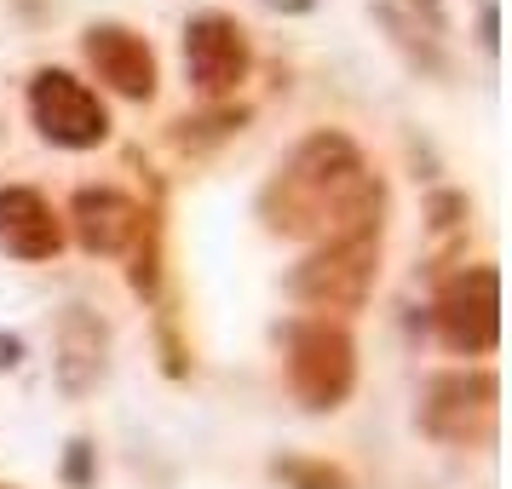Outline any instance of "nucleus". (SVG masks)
Returning <instances> with one entry per match:
<instances>
[{
  "mask_svg": "<svg viewBox=\"0 0 512 489\" xmlns=\"http://www.w3.org/2000/svg\"><path fill=\"white\" fill-rule=\"evenodd\" d=\"M386 190L369 173L363 150L346 133H311L294 144V156L265 179L259 190V219L271 236L294 242H346V236L380 231Z\"/></svg>",
  "mask_w": 512,
  "mask_h": 489,
  "instance_id": "obj_1",
  "label": "nucleus"
},
{
  "mask_svg": "<svg viewBox=\"0 0 512 489\" xmlns=\"http://www.w3.org/2000/svg\"><path fill=\"white\" fill-rule=\"evenodd\" d=\"M374 277H380V231H363L311 248L288 271V294L311 311H357L374 294Z\"/></svg>",
  "mask_w": 512,
  "mask_h": 489,
  "instance_id": "obj_2",
  "label": "nucleus"
},
{
  "mask_svg": "<svg viewBox=\"0 0 512 489\" xmlns=\"http://www.w3.org/2000/svg\"><path fill=\"white\" fill-rule=\"evenodd\" d=\"M288 386L305 409H340L357 386V346L340 323L328 317H300L288 328Z\"/></svg>",
  "mask_w": 512,
  "mask_h": 489,
  "instance_id": "obj_3",
  "label": "nucleus"
},
{
  "mask_svg": "<svg viewBox=\"0 0 512 489\" xmlns=\"http://www.w3.org/2000/svg\"><path fill=\"white\" fill-rule=\"evenodd\" d=\"M495 409H501V380L489 369L432 374L426 392H420V426L449 449L495 443Z\"/></svg>",
  "mask_w": 512,
  "mask_h": 489,
  "instance_id": "obj_4",
  "label": "nucleus"
},
{
  "mask_svg": "<svg viewBox=\"0 0 512 489\" xmlns=\"http://www.w3.org/2000/svg\"><path fill=\"white\" fill-rule=\"evenodd\" d=\"M438 340L455 357H484L501 346V271L495 265H466L438 288L432 300Z\"/></svg>",
  "mask_w": 512,
  "mask_h": 489,
  "instance_id": "obj_5",
  "label": "nucleus"
},
{
  "mask_svg": "<svg viewBox=\"0 0 512 489\" xmlns=\"http://www.w3.org/2000/svg\"><path fill=\"white\" fill-rule=\"evenodd\" d=\"M29 116L41 127V139L64 144V150H93L110 139V110L104 98L75 81L70 70H35L29 81Z\"/></svg>",
  "mask_w": 512,
  "mask_h": 489,
  "instance_id": "obj_6",
  "label": "nucleus"
},
{
  "mask_svg": "<svg viewBox=\"0 0 512 489\" xmlns=\"http://www.w3.org/2000/svg\"><path fill=\"white\" fill-rule=\"evenodd\" d=\"M248 70H254V47L231 12H196L185 24V75L202 98H231Z\"/></svg>",
  "mask_w": 512,
  "mask_h": 489,
  "instance_id": "obj_7",
  "label": "nucleus"
},
{
  "mask_svg": "<svg viewBox=\"0 0 512 489\" xmlns=\"http://www.w3.org/2000/svg\"><path fill=\"white\" fill-rule=\"evenodd\" d=\"M81 52H87L93 75L116 98H133V104H150V98H156V81H162V75H156V52H150V41H144L139 29L93 24L81 35Z\"/></svg>",
  "mask_w": 512,
  "mask_h": 489,
  "instance_id": "obj_8",
  "label": "nucleus"
},
{
  "mask_svg": "<svg viewBox=\"0 0 512 489\" xmlns=\"http://www.w3.org/2000/svg\"><path fill=\"white\" fill-rule=\"evenodd\" d=\"M144 225H150V213L110 185L75 190V202H70V231L87 254H127V248H139Z\"/></svg>",
  "mask_w": 512,
  "mask_h": 489,
  "instance_id": "obj_9",
  "label": "nucleus"
},
{
  "mask_svg": "<svg viewBox=\"0 0 512 489\" xmlns=\"http://www.w3.org/2000/svg\"><path fill=\"white\" fill-rule=\"evenodd\" d=\"M0 248L12 259H29V265L58 259V248H64V219L47 208L41 190H29V185L0 190Z\"/></svg>",
  "mask_w": 512,
  "mask_h": 489,
  "instance_id": "obj_10",
  "label": "nucleus"
},
{
  "mask_svg": "<svg viewBox=\"0 0 512 489\" xmlns=\"http://www.w3.org/2000/svg\"><path fill=\"white\" fill-rule=\"evenodd\" d=\"M104 351H110V328L98 323L87 305H70L58 317V357H52L58 386L70 397H87L104 380Z\"/></svg>",
  "mask_w": 512,
  "mask_h": 489,
  "instance_id": "obj_11",
  "label": "nucleus"
},
{
  "mask_svg": "<svg viewBox=\"0 0 512 489\" xmlns=\"http://www.w3.org/2000/svg\"><path fill=\"white\" fill-rule=\"evenodd\" d=\"M271 472H277V484H288V489H351V478L340 472V466L311 461V455H277Z\"/></svg>",
  "mask_w": 512,
  "mask_h": 489,
  "instance_id": "obj_12",
  "label": "nucleus"
},
{
  "mask_svg": "<svg viewBox=\"0 0 512 489\" xmlns=\"http://www.w3.org/2000/svg\"><path fill=\"white\" fill-rule=\"evenodd\" d=\"M144 248H139V265H133V288H139L144 300L156 294V282H162V254H156V225H144L139 236Z\"/></svg>",
  "mask_w": 512,
  "mask_h": 489,
  "instance_id": "obj_13",
  "label": "nucleus"
},
{
  "mask_svg": "<svg viewBox=\"0 0 512 489\" xmlns=\"http://www.w3.org/2000/svg\"><path fill=\"white\" fill-rule=\"evenodd\" d=\"M64 478H70L75 489H81L87 478H93V443H87V438H75V443H70V461H64Z\"/></svg>",
  "mask_w": 512,
  "mask_h": 489,
  "instance_id": "obj_14",
  "label": "nucleus"
},
{
  "mask_svg": "<svg viewBox=\"0 0 512 489\" xmlns=\"http://www.w3.org/2000/svg\"><path fill=\"white\" fill-rule=\"evenodd\" d=\"M455 213H466V196H438L432 202V225H455Z\"/></svg>",
  "mask_w": 512,
  "mask_h": 489,
  "instance_id": "obj_15",
  "label": "nucleus"
},
{
  "mask_svg": "<svg viewBox=\"0 0 512 489\" xmlns=\"http://www.w3.org/2000/svg\"><path fill=\"white\" fill-rule=\"evenodd\" d=\"M478 29H484V47H495L501 35H495V0H484V18H478Z\"/></svg>",
  "mask_w": 512,
  "mask_h": 489,
  "instance_id": "obj_16",
  "label": "nucleus"
},
{
  "mask_svg": "<svg viewBox=\"0 0 512 489\" xmlns=\"http://www.w3.org/2000/svg\"><path fill=\"white\" fill-rule=\"evenodd\" d=\"M259 6H271V12H311L317 0H259Z\"/></svg>",
  "mask_w": 512,
  "mask_h": 489,
  "instance_id": "obj_17",
  "label": "nucleus"
},
{
  "mask_svg": "<svg viewBox=\"0 0 512 489\" xmlns=\"http://www.w3.org/2000/svg\"><path fill=\"white\" fill-rule=\"evenodd\" d=\"M0 363H18V340H0Z\"/></svg>",
  "mask_w": 512,
  "mask_h": 489,
  "instance_id": "obj_18",
  "label": "nucleus"
}]
</instances>
